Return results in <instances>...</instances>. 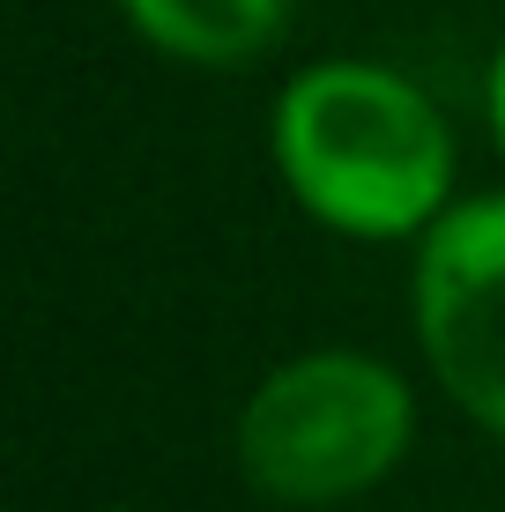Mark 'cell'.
Instances as JSON below:
<instances>
[{
    "mask_svg": "<svg viewBox=\"0 0 505 512\" xmlns=\"http://www.w3.org/2000/svg\"><path fill=\"white\" fill-rule=\"evenodd\" d=\"M268 164L320 231L357 245H416L461 201L439 97L387 60L298 67L268 112Z\"/></svg>",
    "mask_w": 505,
    "mask_h": 512,
    "instance_id": "obj_1",
    "label": "cell"
},
{
    "mask_svg": "<svg viewBox=\"0 0 505 512\" xmlns=\"http://www.w3.org/2000/svg\"><path fill=\"white\" fill-rule=\"evenodd\" d=\"M416 446V386L402 364L320 342L260 372L231 423L238 475L283 512L372 498Z\"/></svg>",
    "mask_w": 505,
    "mask_h": 512,
    "instance_id": "obj_2",
    "label": "cell"
},
{
    "mask_svg": "<svg viewBox=\"0 0 505 512\" xmlns=\"http://www.w3.org/2000/svg\"><path fill=\"white\" fill-rule=\"evenodd\" d=\"M409 327L431 386L505 446V193H468L416 238Z\"/></svg>",
    "mask_w": 505,
    "mask_h": 512,
    "instance_id": "obj_3",
    "label": "cell"
},
{
    "mask_svg": "<svg viewBox=\"0 0 505 512\" xmlns=\"http://www.w3.org/2000/svg\"><path fill=\"white\" fill-rule=\"evenodd\" d=\"M112 8L156 60L208 67V75L260 67L298 23V0H112Z\"/></svg>",
    "mask_w": 505,
    "mask_h": 512,
    "instance_id": "obj_4",
    "label": "cell"
},
{
    "mask_svg": "<svg viewBox=\"0 0 505 512\" xmlns=\"http://www.w3.org/2000/svg\"><path fill=\"white\" fill-rule=\"evenodd\" d=\"M483 127H491V149L505 164V38L491 45V67H483Z\"/></svg>",
    "mask_w": 505,
    "mask_h": 512,
    "instance_id": "obj_5",
    "label": "cell"
}]
</instances>
